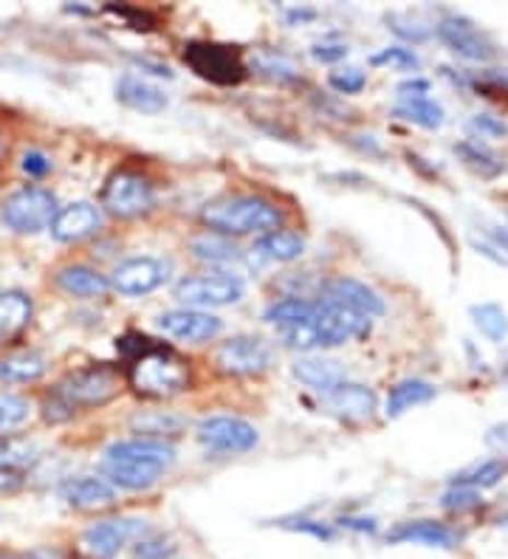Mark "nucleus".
I'll list each match as a JSON object with an SVG mask.
<instances>
[{
    "label": "nucleus",
    "mask_w": 508,
    "mask_h": 559,
    "mask_svg": "<svg viewBox=\"0 0 508 559\" xmlns=\"http://www.w3.org/2000/svg\"><path fill=\"white\" fill-rule=\"evenodd\" d=\"M176 461V450L167 441L153 438H130L110 443L102 455V475L119 489H150Z\"/></svg>",
    "instance_id": "1"
},
{
    "label": "nucleus",
    "mask_w": 508,
    "mask_h": 559,
    "mask_svg": "<svg viewBox=\"0 0 508 559\" xmlns=\"http://www.w3.org/2000/svg\"><path fill=\"white\" fill-rule=\"evenodd\" d=\"M370 331V317H362L351 308H342L336 302H328L319 297L314 306V314L294 325L277 328L280 340L285 348L314 350V348H336L347 340L365 336Z\"/></svg>",
    "instance_id": "2"
},
{
    "label": "nucleus",
    "mask_w": 508,
    "mask_h": 559,
    "mask_svg": "<svg viewBox=\"0 0 508 559\" xmlns=\"http://www.w3.org/2000/svg\"><path fill=\"white\" fill-rule=\"evenodd\" d=\"M130 388L144 399H169L190 388V365L173 348L147 342L130 359L128 368Z\"/></svg>",
    "instance_id": "3"
},
{
    "label": "nucleus",
    "mask_w": 508,
    "mask_h": 559,
    "mask_svg": "<svg viewBox=\"0 0 508 559\" xmlns=\"http://www.w3.org/2000/svg\"><path fill=\"white\" fill-rule=\"evenodd\" d=\"M201 221L217 235H255L274 233L283 224V212L271 201L258 195H235V199H217L201 210Z\"/></svg>",
    "instance_id": "4"
},
{
    "label": "nucleus",
    "mask_w": 508,
    "mask_h": 559,
    "mask_svg": "<svg viewBox=\"0 0 508 559\" xmlns=\"http://www.w3.org/2000/svg\"><path fill=\"white\" fill-rule=\"evenodd\" d=\"M57 212L60 210H57L55 192L46 187H23L3 201L0 221L17 235H37L55 224Z\"/></svg>",
    "instance_id": "5"
},
{
    "label": "nucleus",
    "mask_w": 508,
    "mask_h": 559,
    "mask_svg": "<svg viewBox=\"0 0 508 559\" xmlns=\"http://www.w3.org/2000/svg\"><path fill=\"white\" fill-rule=\"evenodd\" d=\"M122 390V376L116 373L108 365H94V368L76 370V373H68L60 384H57L55 396L62 399L68 407H102L108 404L110 399L119 396Z\"/></svg>",
    "instance_id": "6"
},
{
    "label": "nucleus",
    "mask_w": 508,
    "mask_h": 559,
    "mask_svg": "<svg viewBox=\"0 0 508 559\" xmlns=\"http://www.w3.org/2000/svg\"><path fill=\"white\" fill-rule=\"evenodd\" d=\"M153 204H156V192L142 173H116L102 190V206L114 218H139L153 210Z\"/></svg>",
    "instance_id": "7"
},
{
    "label": "nucleus",
    "mask_w": 508,
    "mask_h": 559,
    "mask_svg": "<svg viewBox=\"0 0 508 559\" xmlns=\"http://www.w3.org/2000/svg\"><path fill=\"white\" fill-rule=\"evenodd\" d=\"M184 62L203 80L215 85H237L244 82L246 66L235 48L221 43H190L184 48Z\"/></svg>",
    "instance_id": "8"
},
{
    "label": "nucleus",
    "mask_w": 508,
    "mask_h": 559,
    "mask_svg": "<svg viewBox=\"0 0 508 559\" xmlns=\"http://www.w3.org/2000/svg\"><path fill=\"white\" fill-rule=\"evenodd\" d=\"M246 294L244 280L226 272L196 274V277H184L176 286V297L192 308H217L232 306Z\"/></svg>",
    "instance_id": "9"
},
{
    "label": "nucleus",
    "mask_w": 508,
    "mask_h": 559,
    "mask_svg": "<svg viewBox=\"0 0 508 559\" xmlns=\"http://www.w3.org/2000/svg\"><path fill=\"white\" fill-rule=\"evenodd\" d=\"M217 370L229 376H258L271 365V345L260 336H232L215 350Z\"/></svg>",
    "instance_id": "10"
},
{
    "label": "nucleus",
    "mask_w": 508,
    "mask_h": 559,
    "mask_svg": "<svg viewBox=\"0 0 508 559\" xmlns=\"http://www.w3.org/2000/svg\"><path fill=\"white\" fill-rule=\"evenodd\" d=\"M196 436L212 452H249L260 441L258 430L249 421L235 416L203 418L198 424Z\"/></svg>",
    "instance_id": "11"
},
{
    "label": "nucleus",
    "mask_w": 508,
    "mask_h": 559,
    "mask_svg": "<svg viewBox=\"0 0 508 559\" xmlns=\"http://www.w3.org/2000/svg\"><path fill=\"white\" fill-rule=\"evenodd\" d=\"M435 35L449 51H454L458 57H466L474 62H486L497 55L495 43L483 35L481 28L474 26L472 21L461 17V14H449L435 26Z\"/></svg>",
    "instance_id": "12"
},
{
    "label": "nucleus",
    "mask_w": 508,
    "mask_h": 559,
    "mask_svg": "<svg viewBox=\"0 0 508 559\" xmlns=\"http://www.w3.org/2000/svg\"><path fill=\"white\" fill-rule=\"evenodd\" d=\"M169 266L158 258H130L114 269L110 288H116L125 297H142V294L156 292L164 286Z\"/></svg>",
    "instance_id": "13"
},
{
    "label": "nucleus",
    "mask_w": 508,
    "mask_h": 559,
    "mask_svg": "<svg viewBox=\"0 0 508 559\" xmlns=\"http://www.w3.org/2000/svg\"><path fill=\"white\" fill-rule=\"evenodd\" d=\"M139 532H142V520H102V523L91 525L88 532L82 534L80 548L88 554L91 559H110L122 551Z\"/></svg>",
    "instance_id": "14"
},
{
    "label": "nucleus",
    "mask_w": 508,
    "mask_h": 559,
    "mask_svg": "<svg viewBox=\"0 0 508 559\" xmlns=\"http://www.w3.org/2000/svg\"><path fill=\"white\" fill-rule=\"evenodd\" d=\"M158 328L169 340L198 345V342L215 340L224 322L206 314V311H198V308H178V311H167V314L158 317Z\"/></svg>",
    "instance_id": "15"
},
{
    "label": "nucleus",
    "mask_w": 508,
    "mask_h": 559,
    "mask_svg": "<svg viewBox=\"0 0 508 559\" xmlns=\"http://www.w3.org/2000/svg\"><path fill=\"white\" fill-rule=\"evenodd\" d=\"M319 407L331 413V416L342 418V421H365L376 409V393L365 384H339V388L328 390L319 399Z\"/></svg>",
    "instance_id": "16"
},
{
    "label": "nucleus",
    "mask_w": 508,
    "mask_h": 559,
    "mask_svg": "<svg viewBox=\"0 0 508 559\" xmlns=\"http://www.w3.org/2000/svg\"><path fill=\"white\" fill-rule=\"evenodd\" d=\"M322 300L328 302H336L342 308H351L356 314L362 317H381L385 314V302L381 297L373 288H367L365 283L359 280H351V277H336L331 283H326L322 294H319Z\"/></svg>",
    "instance_id": "17"
},
{
    "label": "nucleus",
    "mask_w": 508,
    "mask_h": 559,
    "mask_svg": "<svg viewBox=\"0 0 508 559\" xmlns=\"http://www.w3.org/2000/svg\"><path fill=\"white\" fill-rule=\"evenodd\" d=\"M99 226V206L88 204V201H76V204H68L57 212L55 224H51V235H55V240H60V243H76V240L91 238Z\"/></svg>",
    "instance_id": "18"
},
{
    "label": "nucleus",
    "mask_w": 508,
    "mask_h": 559,
    "mask_svg": "<svg viewBox=\"0 0 508 559\" xmlns=\"http://www.w3.org/2000/svg\"><path fill=\"white\" fill-rule=\"evenodd\" d=\"M60 498L74 509H102L116 500L114 486L105 478H94V475H76L68 478L60 486Z\"/></svg>",
    "instance_id": "19"
},
{
    "label": "nucleus",
    "mask_w": 508,
    "mask_h": 559,
    "mask_svg": "<svg viewBox=\"0 0 508 559\" xmlns=\"http://www.w3.org/2000/svg\"><path fill=\"white\" fill-rule=\"evenodd\" d=\"M390 543H415L427 548H454L461 543V534L435 520H415V523L399 525L395 532L387 534Z\"/></svg>",
    "instance_id": "20"
},
{
    "label": "nucleus",
    "mask_w": 508,
    "mask_h": 559,
    "mask_svg": "<svg viewBox=\"0 0 508 559\" xmlns=\"http://www.w3.org/2000/svg\"><path fill=\"white\" fill-rule=\"evenodd\" d=\"M57 286L76 300H99L110 292V280L91 266H66L57 272Z\"/></svg>",
    "instance_id": "21"
},
{
    "label": "nucleus",
    "mask_w": 508,
    "mask_h": 559,
    "mask_svg": "<svg viewBox=\"0 0 508 559\" xmlns=\"http://www.w3.org/2000/svg\"><path fill=\"white\" fill-rule=\"evenodd\" d=\"M116 99L128 108L142 110V114H158L167 108V94L150 82L135 80V76H122L116 82Z\"/></svg>",
    "instance_id": "22"
},
{
    "label": "nucleus",
    "mask_w": 508,
    "mask_h": 559,
    "mask_svg": "<svg viewBox=\"0 0 508 559\" xmlns=\"http://www.w3.org/2000/svg\"><path fill=\"white\" fill-rule=\"evenodd\" d=\"M48 370L46 356L37 350H14L0 359V382L3 384H28L43 379Z\"/></svg>",
    "instance_id": "23"
},
{
    "label": "nucleus",
    "mask_w": 508,
    "mask_h": 559,
    "mask_svg": "<svg viewBox=\"0 0 508 559\" xmlns=\"http://www.w3.org/2000/svg\"><path fill=\"white\" fill-rule=\"evenodd\" d=\"M294 376L299 382L308 384V388L319 390V393H328V390L345 384V368L333 359H317V356H308V359H299L294 365Z\"/></svg>",
    "instance_id": "24"
},
{
    "label": "nucleus",
    "mask_w": 508,
    "mask_h": 559,
    "mask_svg": "<svg viewBox=\"0 0 508 559\" xmlns=\"http://www.w3.org/2000/svg\"><path fill=\"white\" fill-rule=\"evenodd\" d=\"M251 252L258 254L260 260H269V263H292V260L303 258L305 240L297 233H285V229H274V233L263 235V238L255 243Z\"/></svg>",
    "instance_id": "25"
},
{
    "label": "nucleus",
    "mask_w": 508,
    "mask_h": 559,
    "mask_svg": "<svg viewBox=\"0 0 508 559\" xmlns=\"http://www.w3.org/2000/svg\"><path fill=\"white\" fill-rule=\"evenodd\" d=\"M435 393H438V390H435L429 382H424V379H404V382L395 384V388L390 390V396H387V404H385L387 418H399L404 416L406 409L433 402Z\"/></svg>",
    "instance_id": "26"
},
{
    "label": "nucleus",
    "mask_w": 508,
    "mask_h": 559,
    "mask_svg": "<svg viewBox=\"0 0 508 559\" xmlns=\"http://www.w3.org/2000/svg\"><path fill=\"white\" fill-rule=\"evenodd\" d=\"M40 461V447L26 436H0V469L21 472Z\"/></svg>",
    "instance_id": "27"
},
{
    "label": "nucleus",
    "mask_w": 508,
    "mask_h": 559,
    "mask_svg": "<svg viewBox=\"0 0 508 559\" xmlns=\"http://www.w3.org/2000/svg\"><path fill=\"white\" fill-rule=\"evenodd\" d=\"M32 320V300L23 292H0V340L14 336Z\"/></svg>",
    "instance_id": "28"
},
{
    "label": "nucleus",
    "mask_w": 508,
    "mask_h": 559,
    "mask_svg": "<svg viewBox=\"0 0 508 559\" xmlns=\"http://www.w3.org/2000/svg\"><path fill=\"white\" fill-rule=\"evenodd\" d=\"M130 427L139 432V438H153V441H164V438L181 436L184 418L173 416V413H139L130 418Z\"/></svg>",
    "instance_id": "29"
},
{
    "label": "nucleus",
    "mask_w": 508,
    "mask_h": 559,
    "mask_svg": "<svg viewBox=\"0 0 508 559\" xmlns=\"http://www.w3.org/2000/svg\"><path fill=\"white\" fill-rule=\"evenodd\" d=\"M508 472V461H503V457H488V461H483V464L472 466V469L461 472V475H454L452 478V486H461V489H492V486L500 484L503 478H506Z\"/></svg>",
    "instance_id": "30"
},
{
    "label": "nucleus",
    "mask_w": 508,
    "mask_h": 559,
    "mask_svg": "<svg viewBox=\"0 0 508 559\" xmlns=\"http://www.w3.org/2000/svg\"><path fill=\"white\" fill-rule=\"evenodd\" d=\"M395 117L435 130L444 124V108L435 99H429V96H410V99H401V105L395 108Z\"/></svg>",
    "instance_id": "31"
},
{
    "label": "nucleus",
    "mask_w": 508,
    "mask_h": 559,
    "mask_svg": "<svg viewBox=\"0 0 508 559\" xmlns=\"http://www.w3.org/2000/svg\"><path fill=\"white\" fill-rule=\"evenodd\" d=\"M190 249L198 260H206V263H232V260L240 258V249L226 235L217 233L198 235V238H192Z\"/></svg>",
    "instance_id": "32"
},
{
    "label": "nucleus",
    "mask_w": 508,
    "mask_h": 559,
    "mask_svg": "<svg viewBox=\"0 0 508 559\" xmlns=\"http://www.w3.org/2000/svg\"><path fill=\"white\" fill-rule=\"evenodd\" d=\"M472 320L488 342H503L508 336V314L497 302L472 306Z\"/></svg>",
    "instance_id": "33"
},
{
    "label": "nucleus",
    "mask_w": 508,
    "mask_h": 559,
    "mask_svg": "<svg viewBox=\"0 0 508 559\" xmlns=\"http://www.w3.org/2000/svg\"><path fill=\"white\" fill-rule=\"evenodd\" d=\"M314 306L317 300H303V297H288V300L274 302L271 308H265L263 320L271 322L274 328L294 325V322H303L314 314Z\"/></svg>",
    "instance_id": "34"
},
{
    "label": "nucleus",
    "mask_w": 508,
    "mask_h": 559,
    "mask_svg": "<svg viewBox=\"0 0 508 559\" xmlns=\"http://www.w3.org/2000/svg\"><path fill=\"white\" fill-rule=\"evenodd\" d=\"M28 413H32V407H28L26 399L0 393V436H9V432L17 430L21 424H26Z\"/></svg>",
    "instance_id": "35"
},
{
    "label": "nucleus",
    "mask_w": 508,
    "mask_h": 559,
    "mask_svg": "<svg viewBox=\"0 0 508 559\" xmlns=\"http://www.w3.org/2000/svg\"><path fill=\"white\" fill-rule=\"evenodd\" d=\"M454 153H461L463 158H466L469 167H474V170L481 173V176H497V173L503 170V164L497 162L492 153L486 151V147H481L477 142H461L454 144Z\"/></svg>",
    "instance_id": "36"
},
{
    "label": "nucleus",
    "mask_w": 508,
    "mask_h": 559,
    "mask_svg": "<svg viewBox=\"0 0 508 559\" xmlns=\"http://www.w3.org/2000/svg\"><path fill=\"white\" fill-rule=\"evenodd\" d=\"M373 66H393L399 71H415L421 66L413 48H385L370 57Z\"/></svg>",
    "instance_id": "37"
},
{
    "label": "nucleus",
    "mask_w": 508,
    "mask_h": 559,
    "mask_svg": "<svg viewBox=\"0 0 508 559\" xmlns=\"http://www.w3.org/2000/svg\"><path fill=\"white\" fill-rule=\"evenodd\" d=\"M255 66H258L265 76H271V80H294V76H297V69H294L292 62L280 55H269V51H260V55L255 57Z\"/></svg>",
    "instance_id": "38"
},
{
    "label": "nucleus",
    "mask_w": 508,
    "mask_h": 559,
    "mask_svg": "<svg viewBox=\"0 0 508 559\" xmlns=\"http://www.w3.org/2000/svg\"><path fill=\"white\" fill-rule=\"evenodd\" d=\"M440 503H444V509H452V512H466V509H474V506L481 503V491L452 486Z\"/></svg>",
    "instance_id": "39"
},
{
    "label": "nucleus",
    "mask_w": 508,
    "mask_h": 559,
    "mask_svg": "<svg viewBox=\"0 0 508 559\" xmlns=\"http://www.w3.org/2000/svg\"><path fill=\"white\" fill-rule=\"evenodd\" d=\"M387 23H390V28H393V32L399 37H404L406 43H424L429 37V28L427 26H421V23L404 21V17H399V14H390V17H387Z\"/></svg>",
    "instance_id": "40"
},
{
    "label": "nucleus",
    "mask_w": 508,
    "mask_h": 559,
    "mask_svg": "<svg viewBox=\"0 0 508 559\" xmlns=\"http://www.w3.org/2000/svg\"><path fill=\"white\" fill-rule=\"evenodd\" d=\"M367 76L362 74L359 69H347V71H336L331 74V85L339 91V94H359L365 88Z\"/></svg>",
    "instance_id": "41"
},
{
    "label": "nucleus",
    "mask_w": 508,
    "mask_h": 559,
    "mask_svg": "<svg viewBox=\"0 0 508 559\" xmlns=\"http://www.w3.org/2000/svg\"><path fill=\"white\" fill-rule=\"evenodd\" d=\"M472 128L486 139H500L508 133V124L503 122V119L492 117V114H477V117L472 119Z\"/></svg>",
    "instance_id": "42"
},
{
    "label": "nucleus",
    "mask_w": 508,
    "mask_h": 559,
    "mask_svg": "<svg viewBox=\"0 0 508 559\" xmlns=\"http://www.w3.org/2000/svg\"><path fill=\"white\" fill-rule=\"evenodd\" d=\"M173 548L164 543V539H147V543H139L135 548V557L139 559H167Z\"/></svg>",
    "instance_id": "43"
},
{
    "label": "nucleus",
    "mask_w": 508,
    "mask_h": 559,
    "mask_svg": "<svg viewBox=\"0 0 508 559\" xmlns=\"http://www.w3.org/2000/svg\"><path fill=\"white\" fill-rule=\"evenodd\" d=\"M23 170L28 173V176H46L48 170H51V162H48V156H43V153L32 151L23 156Z\"/></svg>",
    "instance_id": "44"
},
{
    "label": "nucleus",
    "mask_w": 508,
    "mask_h": 559,
    "mask_svg": "<svg viewBox=\"0 0 508 559\" xmlns=\"http://www.w3.org/2000/svg\"><path fill=\"white\" fill-rule=\"evenodd\" d=\"M314 60L319 62H336L347 57V46H314L311 48Z\"/></svg>",
    "instance_id": "45"
},
{
    "label": "nucleus",
    "mask_w": 508,
    "mask_h": 559,
    "mask_svg": "<svg viewBox=\"0 0 508 559\" xmlns=\"http://www.w3.org/2000/svg\"><path fill=\"white\" fill-rule=\"evenodd\" d=\"M401 99H410V96H427L429 94V82L427 80H410L404 85H399Z\"/></svg>",
    "instance_id": "46"
},
{
    "label": "nucleus",
    "mask_w": 508,
    "mask_h": 559,
    "mask_svg": "<svg viewBox=\"0 0 508 559\" xmlns=\"http://www.w3.org/2000/svg\"><path fill=\"white\" fill-rule=\"evenodd\" d=\"M21 486H23V478L17 475V472L0 469V495H12V491H17Z\"/></svg>",
    "instance_id": "47"
},
{
    "label": "nucleus",
    "mask_w": 508,
    "mask_h": 559,
    "mask_svg": "<svg viewBox=\"0 0 508 559\" xmlns=\"http://www.w3.org/2000/svg\"><path fill=\"white\" fill-rule=\"evenodd\" d=\"M488 238L495 240L503 252H508V229H506V226H492V229H488Z\"/></svg>",
    "instance_id": "48"
},
{
    "label": "nucleus",
    "mask_w": 508,
    "mask_h": 559,
    "mask_svg": "<svg viewBox=\"0 0 508 559\" xmlns=\"http://www.w3.org/2000/svg\"><path fill=\"white\" fill-rule=\"evenodd\" d=\"M342 525H351V528H359V532H373L376 528L373 520H342Z\"/></svg>",
    "instance_id": "49"
},
{
    "label": "nucleus",
    "mask_w": 508,
    "mask_h": 559,
    "mask_svg": "<svg viewBox=\"0 0 508 559\" xmlns=\"http://www.w3.org/2000/svg\"><path fill=\"white\" fill-rule=\"evenodd\" d=\"M500 525H508V514H506V518H500Z\"/></svg>",
    "instance_id": "50"
},
{
    "label": "nucleus",
    "mask_w": 508,
    "mask_h": 559,
    "mask_svg": "<svg viewBox=\"0 0 508 559\" xmlns=\"http://www.w3.org/2000/svg\"><path fill=\"white\" fill-rule=\"evenodd\" d=\"M167 559H169V557H167Z\"/></svg>",
    "instance_id": "51"
}]
</instances>
